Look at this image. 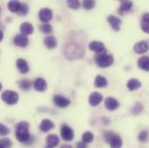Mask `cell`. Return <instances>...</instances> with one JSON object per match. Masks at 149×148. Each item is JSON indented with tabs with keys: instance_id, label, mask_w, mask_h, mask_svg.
<instances>
[{
	"instance_id": "cell-1",
	"label": "cell",
	"mask_w": 149,
	"mask_h": 148,
	"mask_svg": "<svg viewBox=\"0 0 149 148\" xmlns=\"http://www.w3.org/2000/svg\"><path fill=\"white\" fill-rule=\"evenodd\" d=\"M84 50H85L84 42H82V41L81 42L80 39L75 37V38H71L67 42L64 54L68 59H78L82 57L84 54Z\"/></svg>"
},
{
	"instance_id": "cell-2",
	"label": "cell",
	"mask_w": 149,
	"mask_h": 148,
	"mask_svg": "<svg viewBox=\"0 0 149 148\" xmlns=\"http://www.w3.org/2000/svg\"><path fill=\"white\" fill-rule=\"evenodd\" d=\"M16 138L22 143L30 144L32 142L33 138L29 133V124L27 122L22 121L16 126Z\"/></svg>"
},
{
	"instance_id": "cell-3",
	"label": "cell",
	"mask_w": 149,
	"mask_h": 148,
	"mask_svg": "<svg viewBox=\"0 0 149 148\" xmlns=\"http://www.w3.org/2000/svg\"><path fill=\"white\" fill-rule=\"evenodd\" d=\"M95 63L100 68H109L113 63V57L112 55L105 54H97L95 56Z\"/></svg>"
},
{
	"instance_id": "cell-4",
	"label": "cell",
	"mask_w": 149,
	"mask_h": 148,
	"mask_svg": "<svg viewBox=\"0 0 149 148\" xmlns=\"http://www.w3.org/2000/svg\"><path fill=\"white\" fill-rule=\"evenodd\" d=\"M104 138L105 140L109 143L111 148H121L122 147V140L117 134H114L111 132H107L104 135Z\"/></svg>"
},
{
	"instance_id": "cell-5",
	"label": "cell",
	"mask_w": 149,
	"mask_h": 148,
	"mask_svg": "<svg viewBox=\"0 0 149 148\" xmlns=\"http://www.w3.org/2000/svg\"><path fill=\"white\" fill-rule=\"evenodd\" d=\"M2 100L8 105H15L19 99V96L17 93L11 91V90H6L4 91L1 95Z\"/></svg>"
},
{
	"instance_id": "cell-6",
	"label": "cell",
	"mask_w": 149,
	"mask_h": 148,
	"mask_svg": "<svg viewBox=\"0 0 149 148\" xmlns=\"http://www.w3.org/2000/svg\"><path fill=\"white\" fill-rule=\"evenodd\" d=\"M89 49L97 54H105L107 52L105 45L99 41H93L89 43Z\"/></svg>"
},
{
	"instance_id": "cell-7",
	"label": "cell",
	"mask_w": 149,
	"mask_h": 148,
	"mask_svg": "<svg viewBox=\"0 0 149 148\" xmlns=\"http://www.w3.org/2000/svg\"><path fill=\"white\" fill-rule=\"evenodd\" d=\"M62 138L66 141H71L74 138V131L68 126L63 125L61 128Z\"/></svg>"
},
{
	"instance_id": "cell-8",
	"label": "cell",
	"mask_w": 149,
	"mask_h": 148,
	"mask_svg": "<svg viewBox=\"0 0 149 148\" xmlns=\"http://www.w3.org/2000/svg\"><path fill=\"white\" fill-rule=\"evenodd\" d=\"M52 17H53L52 10L50 9H49V8H43L39 11V18L44 24L50 21Z\"/></svg>"
},
{
	"instance_id": "cell-9",
	"label": "cell",
	"mask_w": 149,
	"mask_h": 148,
	"mask_svg": "<svg viewBox=\"0 0 149 148\" xmlns=\"http://www.w3.org/2000/svg\"><path fill=\"white\" fill-rule=\"evenodd\" d=\"M53 101L55 105L57 106L58 108H66L70 104V101L68 98L62 96V95H58V94L54 96Z\"/></svg>"
},
{
	"instance_id": "cell-10",
	"label": "cell",
	"mask_w": 149,
	"mask_h": 148,
	"mask_svg": "<svg viewBox=\"0 0 149 148\" xmlns=\"http://www.w3.org/2000/svg\"><path fill=\"white\" fill-rule=\"evenodd\" d=\"M148 49V41H141V42H138L137 43H135V45H134V52H136L137 54H143V53L147 52Z\"/></svg>"
},
{
	"instance_id": "cell-11",
	"label": "cell",
	"mask_w": 149,
	"mask_h": 148,
	"mask_svg": "<svg viewBox=\"0 0 149 148\" xmlns=\"http://www.w3.org/2000/svg\"><path fill=\"white\" fill-rule=\"evenodd\" d=\"M102 95L97 92H94L90 94L89 96V99H88V101H89V104L93 107L95 106H97L99 105L102 101Z\"/></svg>"
},
{
	"instance_id": "cell-12",
	"label": "cell",
	"mask_w": 149,
	"mask_h": 148,
	"mask_svg": "<svg viewBox=\"0 0 149 148\" xmlns=\"http://www.w3.org/2000/svg\"><path fill=\"white\" fill-rule=\"evenodd\" d=\"M28 42H29L28 37L24 36V35H22V34L17 35L14 38V43L18 47L24 48V47H26L28 45Z\"/></svg>"
},
{
	"instance_id": "cell-13",
	"label": "cell",
	"mask_w": 149,
	"mask_h": 148,
	"mask_svg": "<svg viewBox=\"0 0 149 148\" xmlns=\"http://www.w3.org/2000/svg\"><path fill=\"white\" fill-rule=\"evenodd\" d=\"M108 21L111 24L112 28H113V31H120V25H121V20L119 17H116L111 15V16L108 17Z\"/></svg>"
},
{
	"instance_id": "cell-14",
	"label": "cell",
	"mask_w": 149,
	"mask_h": 148,
	"mask_svg": "<svg viewBox=\"0 0 149 148\" xmlns=\"http://www.w3.org/2000/svg\"><path fill=\"white\" fill-rule=\"evenodd\" d=\"M105 107L109 111H114L119 108V102L113 97H109L105 100Z\"/></svg>"
},
{
	"instance_id": "cell-15",
	"label": "cell",
	"mask_w": 149,
	"mask_h": 148,
	"mask_svg": "<svg viewBox=\"0 0 149 148\" xmlns=\"http://www.w3.org/2000/svg\"><path fill=\"white\" fill-rule=\"evenodd\" d=\"M20 31H21L22 35H24V36L31 35L34 31L33 25L30 23H24L20 26Z\"/></svg>"
},
{
	"instance_id": "cell-16",
	"label": "cell",
	"mask_w": 149,
	"mask_h": 148,
	"mask_svg": "<svg viewBox=\"0 0 149 148\" xmlns=\"http://www.w3.org/2000/svg\"><path fill=\"white\" fill-rule=\"evenodd\" d=\"M34 88L39 92H43L47 88V82L42 78H37L34 81Z\"/></svg>"
},
{
	"instance_id": "cell-17",
	"label": "cell",
	"mask_w": 149,
	"mask_h": 148,
	"mask_svg": "<svg viewBox=\"0 0 149 148\" xmlns=\"http://www.w3.org/2000/svg\"><path fill=\"white\" fill-rule=\"evenodd\" d=\"M133 6V3L131 1H120V9H119V12L123 15L125 14L126 12H128L131 8Z\"/></svg>"
},
{
	"instance_id": "cell-18",
	"label": "cell",
	"mask_w": 149,
	"mask_h": 148,
	"mask_svg": "<svg viewBox=\"0 0 149 148\" xmlns=\"http://www.w3.org/2000/svg\"><path fill=\"white\" fill-rule=\"evenodd\" d=\"M17 69H19V71L22 74H26L30 69L27 62L24 59H22V58H20V59H18L17 61Z\"/></svg>"
},
{
	"instance_id": "cell-19",
	"label": "cell",
	"mask_w": 149,
	"mask_h": 148,
	"mask_svg": "<svg viewBox=\"0 0 149 148\" xmlns=\"http://www.w3.org/2000/svg\"><path fill=\"white\" fill-rule=\"evenodd\" d=\"M141 29L144 32L149 34V12H146L143 14L141 17Z\"/></svg>"
},
{
	"instance_id": "cell-20",
	"label": "cell",
	"mask_w": 149,
	"mask_h": 148,
	"mask_svg": "<svg viewBox=\"0 0 149 148\" xmlns=\"http://www.w3.org/2000/svg\"><path fill=\"white\" fill-rule=\"evenodd\" d=\"M54 126H55V125H54V123L51 120L45 119L40 124V130L42 132H44L45 133V132H48V131L51 130L52 128H54Z\"/></svg>"
},
{
	"instance_id": "cell-21",
	"label": "cell",
	"mask_w": 149,
	"mask_h": 148,
	"mask_svg": "<svg viewBox=\"0 0 149 148\" xmlns=\"http://www.w3.org/2000/svg\"><path fill=\"white\" fill-rule=\"evenodd\" d=\"M46 142H47V145L49 147L54 148L55 147L58 146V144H59V138L56 134H50V135H49L47 137Z\"/></svg>"
},
{
	"instance_id": "cell-22",
	"label": "cell",
	"mask_w": 149,
	"mask_h": 148,
	"mask_svg": "<svg viewBox=\"0 0 149 148\" xmlns=\"http://www.w3.org/2000/svg\"><path fill=\"white\" fill-rule=\"evenodd\" d=\"M138 66L140 69L149 71V57L148 56H141L138 60Z\"/></svg>"
},
{
	"instance_id": "cell-23",
	"label": "cell",
	"mask_w": 149,
	"mask_h": 148,
	"mask_svg": "<svg viewBox=\"0 0 149 148\" xmlns=\"http://www.w3.org/2000/svg\"><path fill=\"white\" fill-rule=\"evenodd\" d=\"M127 87L130 91H134L141 87V82L137 79H130L127 83Z\"/></svg>"
},
{
	"instance_id": "cell-24",
	"label": "cell",
	"mask_w": 149,
	"mask_h": 148,
	"mask_svg": "<svg viewBox=\"0 0 149 148\" xmlns=\"http://www.w3.org/2000/svg\"><path fill=\"white\" fill-rule=\"evenodd\" d=\"M44 45H45L48 49H54V48H56V45H57L56 39L54 37H52V36H49V37H45V38H44Z\"/></svg>"
},
{
	"instance_id": "cell-25",
	"label": "cell",
	"mask_w": 149,
	"mask_h": 148,
	"mask_svg": "<svg viewBox=\"0 0 149 148\" xmlns=\"http://www.w3.org/2000/svg\"><path fill=\"white\" fill-rule=\"evenodd\" d=\"M95 86L97 88H105L108 86V81L102 75H97L95 80Z\"/></svg>"
},
{
	"instance_id": "cell-26",
	"label": "cell",
	"mask_w": 149,
	"mask_h": 148,
	"mask_svg": "<svg viewBox=\"0 0 149 148\" xmlns=\"http://www.w3.org/2000/svg\"><path fill=\"white\" fill-rule=\"evenodd\" d=\"M21 6V3L18 1H10L8 3V9L11 12H18L19 8Z\"/></svg>"
},
{
	"instance_id": "cell-27",
	"label": "cell",
	"mask_w": 149,
	"mask_h": 148,
	"mask_svg": "<svg viewBox=\"0 0 149 148\" xmlns=\"http://www.w3.org/2000/svg\"><path fill=\"white\" fill-rule=\"evenodd\" d=\"M94 140V134L90 132H86L82 135V141L85 143H90Z\"/></svg>"
},
{
	"instance_id": "cell-28",
	"label": "cell",
	"mask_w": 149,
	"mask_h": 148,
	"mask_svg": "<svg viewBox=\"0 0 149 148\" xmlns=\"http://www.w3.org/2000/svg\"><path fill=\"white\" fill-rule=\"evenodd\" d=\"M40 30L42 32L45 33V34H49V33H51L52 32V26L46 23V24H42L41 26H40Z\"/></svg>"
},
{
	"instance_id": "cell-29",
	"label": "cell",
	"mask_w": 149,
	"mask_h": 148,
	"mask_svg": "<svg viewBox=\"0 0 149 148\" xmlns=\"http://www.w3.org/2000/svg\"><path fill=\"white\" fill-rule=\"evenodd\" d=\"M31 85H32V83H31L30 81H28V80H22V81H20V83H19L20 88H21L22 89H24V90H28V89H30L31 87Z\"/></svg>"
},
{
	"instance_id": "cell-30",
	"label": "cell",
	"mask_w": 149,
	"mask_h": 148,
	"mask_svg": "<svg viewBox=\"0 0 149 148\" xmlns=\"http://www.w3.org/2000/svg\"><path fill=\"white\" fill-rule=\"evenodd\" d=\"M67 4L70 8L71 9H74V10H77L80 8L81 6V3L77 0H69L67 2Z\"/></svg>"
},
{
	"instance_id": "cell-31",
	"label": "cell",
	"mask_w": 149,
	"mask_h": 148,
	"mask_svg": "<svg viewBox=\"0 0 149 148\" xmlns=\"http://www.w3.org/2000/svg\"><path fill=\"white\" fill-rule=\"evenodd\" d=\"M82 5L86 10H91L95 5V2L94 0H85V1H83Z\"/></svg>"
},
{
	"instance_id": "cell-32",
	"label": "cell",
	"mask_w": 149,
	"mask_h": 148,
	"mask_svg": "<svg viewBox=\"0 0 149 148\" xmlns=\"http://www.w3.org/2000/svg\"><path fill=\"white\" fill-rule=\"evenodd\" d=\"M28 11H29L28 6L25 3H21V6L19 8V10H18L17 14L20 15V16H25L28 13Z\"/></svg>"
},
{
	"instance_id": "cell-33",
	"label": "cell",
	"mask_w": 149,
	"mask_h": 148,
	"mask_svg": "<svg viewBox=\"0 0 149 148\" xmlns=\"http://www.w3.org/2000/svg\"><path fill=\"white\" fill-rule=\"evenodd\" d=\"M138 140L142 142V143H146L148 140V133L146 131H142L140 133L139 136H138Z\"/></svg>"
},
{
	"instance_id": "cell-34",
	"label": "cell",
	"mask_w": 149,
	"mask_h": 148,
	"mask_svg": "<svg viewBox=\"0 0 149 148\" xmlns=\"http://www.w3.org/2000/svg\"><path fill=\"white\" fill-rule=\"evenodd\" d=\"M0 144L4 148H11V147H12V143H11L10 140L8 138L0 140Z\"/></svg>"
},
{
	"instance_id": "cell-35",
	"label": "cell",
	"mask_w": 149,
	"mask_h": 148,
	"mask_svg": "<svg viewBox=\"0 0 149 148\" xmlns=\"http://www.w3.org/2000/svg\"><path fill=\"white\" fill-rule=\"evenodd\" d=\"M10 130L5 126L4 125H3L2 123H0V135L1 136H5V135H8L10 133Z\"/></svg>"
},
{
	"instance_id": "cell-36",
	"label": "cell",
	"mask_w": 149,
	"mask_h": 148,
	"mask_svg": "<svg viewBox=\"0 0 149 148\" xmlns=\"http://www.w3.org/2000/svg\"><path fill=\"white\" fill-rule=\"evenodd\" d=\"M143 110V106L141 103H137L132 109V113L134 114H139Z\"/></svg>"
},
{
	"instance_id": "cell-37",
	"label": "cell",
	"mask_w": 149,
	"mask_h": 148,
	"mask_svg": "<svg viewBox=\"0 0 149 148\" xmlns=\"http://www.w3.org/2000/svg\"><path fill=\"white\" fill-rule=\"evenodd\" d=\"M76 148H87L86 143H85V142H83V141L78 142V143H77V145H76Z\"/></svg>"
},
{
	"instance_id": "cell-38",
	"label": "cell",
	"mask_w": 149,
	"mask_h": 148,
	"mask_svg": "<svg viewBox=\"0 0 149 148\" xmlns=\"http://www.w3.org/2000/svg\"><path fill=\"white\" fill-rule=\"evenodd\" d=\"M61 148H73L71 146H68V145H63V146H62Z\"/></svg>"
},
{
	"instance_id": "cell-39",
	"label": "cell",
	"mask_w": 149,
	"mask_h": 148,
	"mask_svg": "<svg viewBox=\"0 0 149 148\" xmlns=\"http://www.w3.org/2000/svg\"><path fill=\"white\" fill-rule=\"evenodd\" d=\"M3 32L0 31V42L3 40Z\"/></svg>"
},
{
	"instance_id": "cell-40",
	"label": "cell",
	"mask_w": 149,
	"mask_h": 148,
	"mask_svg": "<svg viewBox=\"0 0 149 148\" xmlns=\"http://www.w3.org/2000/svg\"><path fill=\"white\" fill-rule=\"evenodd\" d=\"M1 89H2V84L0 83V90H1Z\"/></svg>"
},
{
	"instance_id": "cell-41",
	"label": "cell",
	"mask_w": 149,
	"mask_h": 148,
	"mask_svg": "<svg viewBox=\"0 0 149 148\" xmlns=\"http://www.w3.org/2000/svg\"><path fill=\"white\" fill-rule=\"evenodd\" d=\"M0 148H4V147H3V146H2V145L0 144Z\"/></svg>"
},
{
	"instance_id": "cell-42",
	"label": "cell",
	"mask_w": 149,
	"mask_h": 148,
	"mask_svg": "<svg viewBox=\"0 0 149 148\" xmlns=\"http://www.w3.org/2000/svg\"><path fill=\"white\" fill-rule=\"evenodd\" d=\"M45 148H53V147H49V146H47V147H46Z\"/></svg>"
}]
</instances>
